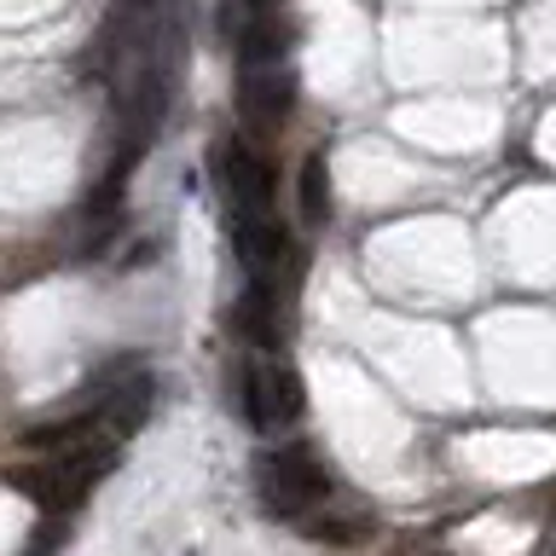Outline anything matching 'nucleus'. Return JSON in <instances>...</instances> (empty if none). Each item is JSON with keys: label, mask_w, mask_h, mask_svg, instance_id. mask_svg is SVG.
I'll return each mask as SVG.
<instances>
[{"label": "nucleus", "mask_w": 556, "mask_h": 556, "mask_svg": "<svg viewBox=\"0 0 556 556\" xmlns=\"http://www.w3.org/2000/svg\"><path fill=\"white\" fill-rule=\"evenodd\" d=\"M307 539H319V545H365L371 539V521H342V516H307L302 521Z\"/></svg>", "instance_id": "6e6552de"}, {"label": "nucleus", "mask_w": 556, "mask_h": 556, "mask_svg": "<svg viewBox=\"0 0 556 556\" xmlns=\"http://www.w3.org/2000/svg\"><path fill=\"white\" fill-rule=\"evenodd\" d=\"M238 406H243V424L250 429H285L302 417L307 394H302V377H295L290 359H255L238 371Z\"/></svg>", "instance_id": "7ed1b4c3"}, {"label": "nucleus", "mask_w": 556, "mask_h": 556, "mask_svg": "<svg viewBox=\"0 0 556 556\" xmlns=\"http://www.w3.org/2000/svg\"><path fill=\"white\" fill-rule=\"evenodd\" d=\"M325 215H330V168H325V151H307V163H302V220L325 226Z\"/></svg>", "instance_id": "0eeeda50"}, {"label": "nucleus", "mask_w": 556, "mask_h": 556, "mask_svg": "<svg viewBox=\"0 0 556 556\" xmlns=\"http://www.w3.org/2000/svg\"><path fill=\"white\" fill-rule=\"evenodd\" d=\"M255 486H261V504H267L273 516H302L313 504L330 498V476L325 464L313 458L307 446H278L261 458L255 469Z\"/></svg>", "instance_id": "f03ea898"}, {"label": "nucleus", "mask_w": 556, "mask_h": 556, "mask_svg": "<svg viewBox=\"0 0 556 556\" xmlns=\"http://www.w3.org/2000/svg\"><path fill=\"white\" fill-rule=\"evenodd\" d=\"M220 180H226V215H273V168L250 146H220Z\"/></svg>", "instance_id": "20e7f679"}, {"label": "nucleus", "mask_w": 556, "mask_h": 556, "mask_svg": "<svg viewBox=\"0 0 556 556\" xmlns=\"http://www.w3.org/2000/svg\"><path fill=\"white\" fill-rule=\"evenodd\" d=\"M111 464H116V446H87V441H81V446L59 452V458L47 452V469H17L12 481L24 486V493H35V504H41V510L70 516L104 476H111Z\"/></svg>", "instance_id": "f257e3e1"}, {"label": "nucleus", "mask_w": 556, "mask_h": 556, "mask_svg": "<svg viewBox=\"0 0 556 556\" xmlns=\"http://www.w3.org/2000/svg\"><path fill=\"white\" fill-rule=\"evenodd\" d=\"M99 417L93 412H76V417H59V424H29L24 434H17V446H29V452H70V446H81L87 434H93Z\"/></svg>", "instance_id": "423d86ee"}, {"label": "nucleus", "mask_w": 556, "mask_h": 556, "mask_svg": "<svg viewBox=\"0 0 556 556\" xmlns=\"http://www.w3.org/2000/svg\"><path fill=\"white\" fill-rule=\"evenodd\" d=\"M243 70V122L250 128H261V134H273L278 122L290 116V104H295V81H290V70H285V59L278 64H238Z\"/></svg>", "instance_id": "39448f33"}]
</instances>
